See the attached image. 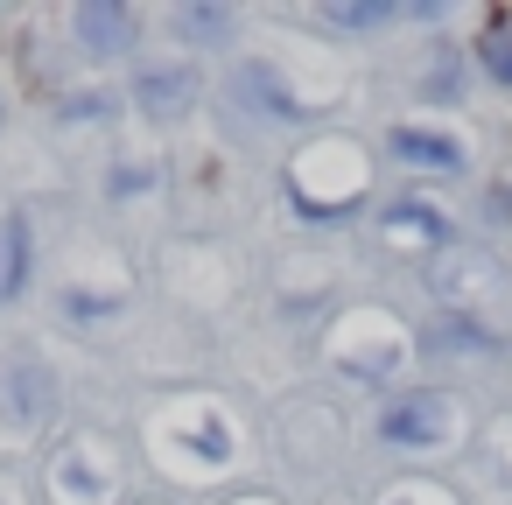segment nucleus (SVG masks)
Returning <instances> with one entry per match:
<instances>
[{
  "instance_id": "1",
  "label": "nucleus",
  "mask_w": 512,
  "mask_h": 505,
  "mask_svg": "<svg viewBox=\"0 0 512 505\" xmlns=\"http://www.w3.org/2000/svg\"><path fill=\"white\" fill-rule=\"evenodd\" d=\"M435 428H442V407H435L428 393H414V400L386 407V435H393V442H428Z\"/></svg>"
},
{
  "instance_id": "2",
  "label": "nucleus",
  "mask_w": 512,
  "mask_h": 505,
  "mask_svg": "<svg viewBox=\"0 0 512 505\" xmlns=\"http://www.w3.org/2000/svg\"><path fill=\"white\" fill-rule=\"evenodd\" d=\"M78 29H85V43H92V50H120V43L134 36V15H127V8H113V0H92V8L78 15Z\"/></svg>"
},
{
  "instance_id": "3",
  "label": "nucleus",
  "mask_w": 512,
  "mask_h": 505,
  "mask_svg": "<svg viewBox=\"0 0 512 505\" xmlns=\"http://www.w3.org/2000/svg\"><path fill=\"white\" fill-rule=\"evenodd\" d=\"M190 92H197V71H148L141 78V106L148 113H176Z\"/></svg>"
},
{
  "instance_id": "4",
  "label": "nucleus",
  "mask_w": 512,
  "mask_h": 505,
  "mask_svg": "<svg viewBox=\"0 0 512 505\" xmlns=\"http://www.w3.org/2000/svg\"><path fill=\"white\" fill-rule=\"evenodd\" d=\"M393 148H400L407 162H428V169H456V141H435V134H414V127H400V134H393Z\"/></svg>"
},
{
  "instance_id": "5",
  "label": "nucleus",
  "mask_w": 512,
  "mask_h": 505,
  "mask_svg": "<svg viewBox=\"0 0 512 505\" xmlns=\"http://www.w3.org/2000/svg\"><path fill=\"white\" fill-rule=\"evenodd\" d=\"M15 288H22V225L0 218V295H15Z\"/></svg>"
}]
</instances>
